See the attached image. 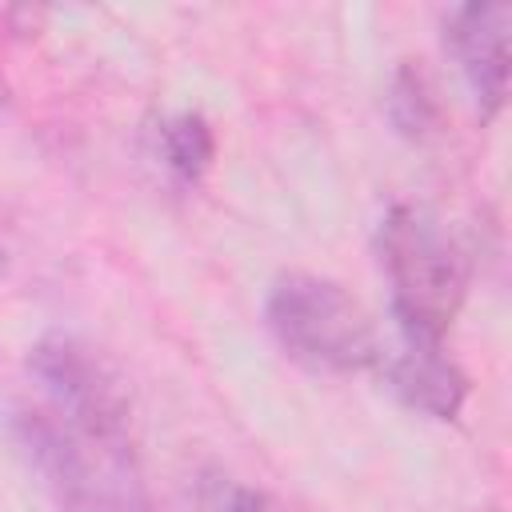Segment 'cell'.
<instances>
[{
  "label": "cell",
  "mask_w": 512,
  "mask_h": 512,
  "mask_svg": "<svg viewBox=\"0 0 512 512\" xmlns=\"http://www.w3.org/2000/svg\"><path fill=\"white\" fill-rule=\"evenodd\" d=\"M380 264L392 288V316L408 344H444L468 296L460 240L420 204H396L380 220Z\"/></svg>",
  "instance_id": "1"
},
{
  "label": "cell",
  "mask_w": 512,
  "mask_h": 512,
  "mask_svg": "<svg viewBox=\"0 0 512 512\" xmlns=\"http://www.w3.org/2000/svg\"><path fill=\"white\" fill-rule=\"evenodd\" d=\"M12 432L32 472L64 512H152L132 444L84 432L44 404L20 408Z\"/></svg>",
  "instance_id": "2"
},
{
  "label": "cell",
  "mask_w": 512,
  "mask_h": 512,
  "mask_svg": "<svg viewBox=\"0 0 512 512\" xmlns=\"http://www.w3.org/2000/svg\"><path fill=\"white\" fill-rule=\"evenodd\" d=\"M264 316L276 344L316 372H360L380 360L372 316L324 276H280L268 292Z\"/></svg>",
  "instance_id": "3"
},
{
  "label": "cell",
  "mask_w": 512,
  "mask_h": 512,
  "mask_svg": "<svg viewBox=\"0 0 512 512\" xmlns=\"http://www.w3.org/2000/svg\"><path fill=\"white\" fill-rule=\"evenodd\" d=\"M28 372L44 388V408L64 416L68 424L96 432L104 440L132 444V400L116 364L72 332H48L28 352Z\"/></svg>",
  "instance_id": "4"
},
{
  "label": "cell",
  "mask_w": 512,
  "mask_h": 512,
  "mask_svg": "<svg viewBox=\"0 0 512 512\" xmlns=\"http://www.w3.org/2000/svg\"><path fill=\"white\" fill-rule=\"evenodd\" d=\"M508 4H464L448 20L452 56L480 104V116H496L508 96Z\"/></svg>",
  "instance_id": "5"
},
{
  "label": "cell",
  "mask_w": 512,
  "mask_h": 512,
  "mask_svg": "<svg viewBox=\"0 0 512 512\" xmlns=\"http://www.w3.org/2000/svg\"><path fill=\"white\" fill-rule=\"evenodd\" d=\"M388 384L392 392L432 416V420H456L468 400V376L452 356H444L440 344H408L388 360Z\"/></svg>",
  "instance_id": "6"
},
{
  "label": "cell",
  "mask_w": 512,
  "mask_h": 512,
  "mask_svg": "<svg viewBox=\"0 0 512 512\" xmlns=\"http://www.w3.org/2000/svg\"><path fill=\"white\" fill-rule=\"evenodd\" d=\"M156 148H160V160H164V168L172 172L176 184H200L204 172L212 168L216 136H212V124L200 112H176V116L160 120Z\"/></svg>",
  "instance_id": "7"
},
{
  "label": "cell",
  "mask_w": 512,
  "mask_h": 512,
  "mask_svg": "<svg viewBox=\"0 0 512 512\" xmlns=\"http://www.w3.org/2000/svg\"><path fill=\"white\" fill-rule=\"evenodd\" d=\"M388 120L408 140H428V136L440 132V96H436V84L412 60H404L392 72V84H388Z\"/></svg>",
  "instance_id": "8"
},
{
  "label": "cell",
  "mask_w": 512,
  "mask_h": 512,
  "mask_svg": "<svg viewBox=\"0 0 512 512\" xmlns=\"http://www.w3.org/2000/svg\"><path fill=\"white\" fill-rule=\"evenodd\" d=\"M224 512H284L272 496H264V492H256V488H236L232 496H228V508Z\"/></svg>",
  "instance_id": "9"
},
{
  "label": "cell",
  "mask_w": 512,
  "mask_h": 512,
  "mask_svg": "<svg viewBox=\"0 0 512 512\" xmlns=\"http://www.w3.org/2000/svg\"><path fill=\"white\" fill-rule=\"evenodd\" d=\"M8 268V232H4V224H0V272Z\"/></svg>",
  "instance_id": "10"
},
{
  "label": "cell",
  "mask_w": 512,
  "mask_h": 512,
  "mask_svg": "<svg viewBox=\"0 0 512 512\" xmlns=\"http://www.w3.org/2000/svg\"><path fill=\"white\" fill-rule=\"evenodd\" d=\"M0 96H4V92H0Z\"/></svg>",
  "instance_id": "11"
}]
</instances>
